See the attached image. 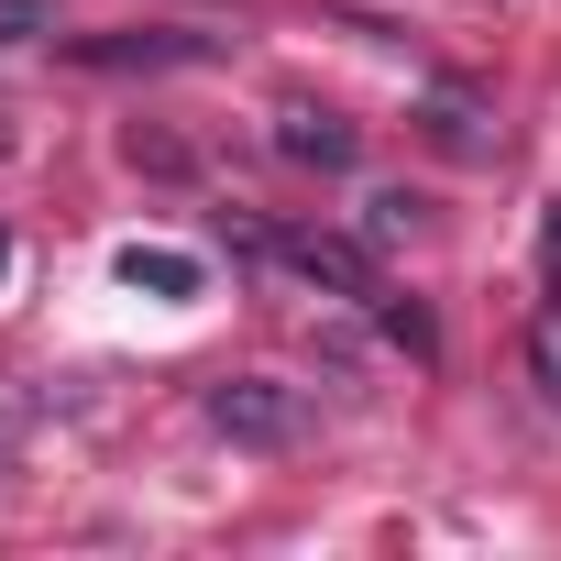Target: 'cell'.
Returning <instances> with one entry per match:
<instances>
[{
    "label": "cell",
    "instance_id": "obj_2",
    "mask_svg": "<svg viewBox=\"0 0 561 561\" xmlns=\"http://www.w3.org/2000/svg\"><path fill=\"white\" fill-rule=\"evenodd\" d=\"M309 287H342V298H386V275H375V253L364 242H331V231H298V242H275Z\"/></svg>",
    "mask_w": 561,
    "mask_h": 561
},
{
    "label": "cell",
    "instance_id": "obj_6",
    "mask_svg": "<svg viewBox=\"0 0 561 561\" xmlns=\"http://www.w3.org/2000/svg\"><path fill=\"white\" fill-rule=\"evenodd\" d=\"M528 375H539V386H550V408H561V298L528 320Z\"/></svg>",
    "mask_w": 561,
    "mask_h": 561
},
{
    "label": "cell",
    "instance_id": "obj_5",
    "mask_svg": "<svg viewBox=\"0 0 561 561\" xmlns=\"http://www.w3.org/2000/svg\"><path fill=\"white\" fill-rule=\"evenodd\" d=\"M122 287H154V298H187V287H198V264H187V253H165V242H133V253H122Z\"/></svg>",
    "mask_w": 561,
    "mask_h": 561
},
{
    "label": "cell",
    "instance_id": "obj_7",
    "mask_svg": "<svg viewBox=\"0 0 561 561\" xmlns=\"http://www.w3.org/2000/svg\"><path fill=\"white\" fill-rule=\"evenodd\" d=\"M45 23V0H0V45H12V34H34Z\"/></svg>",
    "mask_w": 561,
    "mask_h": 561
},
{
    "label": "cell",
    "instance_id": "obj_4",
    "mask_svg": "<svg viewBox=\"0 0 561 561\" xmlns=\"http://www.w3.org/2000/svg\"><path fill=\"white\" fill-rule=\"evenodd\" d=\"M275 154H287V165H353V122H331V111H287V122H275Z\"/></svg>",
    "mask_w": 561,
    "mask_h": 561
},
{
    "label": "cell",
    "instance_id": "obj_8",
    "mask_svg": "<svg viewBox=\"0 0 561 561\" xmlns=\"http://www.w3.org/2000/svg\"><path fill=\"white\" fill-rule=\"evenodd\" d=\"M539 253H550V275H561V198H550V231H539Z\"/></svg>",
    "mask_w": 561,
    "mask_h": 561
},
{
    "label": "cell",
    "instance_id": "obj_1",
    "mask_svg": "<svg viewBox=\"0 0 561 561\" xmlns=\"http://www.w3.org/2000/svg\"><path fill=\"white\" fill-rule=\"evenodd\" d=\"M209 430H231L253 451H287L298 440V397L275 386V375H231V386H209Z\"/></svg>",
    "mask_w": 561,
    "mask_h": 561
},
{
    "label": "cell",
    "instance_id": "obj_9",
    "mask_svg": "<svg viewBox=\"0 0 561 561\" xmlns=\"http://www.w3.org/2000/svg\"><path fill=\"white\" fill-rule=\"evenodd\" d=\"M0 264H12V231H0Z\"/></svg>",
    "mask_w": 561,
    "mask_h": 561
},
{
    "label": "cell",
    "instance_id": "obj_3",
    "mask_svg": "<svg viewBox=\"0 0 561 561\" xmlns=\"http://www.w3.org/2000/svg\"><path fill=\"white\" fill-rule=\"evenodd\" d=\"M209 45L198 34H89L78 45V67H198Z\"/></svg>",
    "mask_w": 561,
    "mask_h": 561
}]
</instances>
